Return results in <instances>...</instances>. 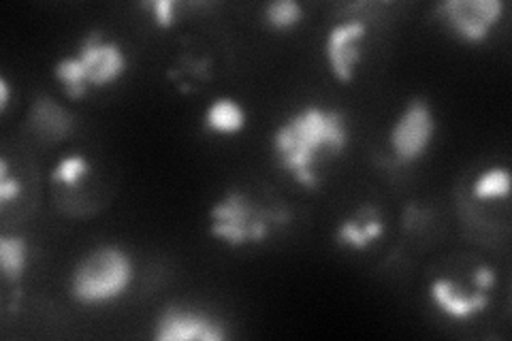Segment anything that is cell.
Segmentation results:
<instances>
[{
	"mask_svg": "<svg viewBox=\"0 0 512 341\" xmlns=\"http://www.w3.org/2000/svg\"><path fill=\"white\" fill-rule=\"evenodd\" d=\"M291 218L286 209H267L254 203L246 192L229 190L210 209V233L231 248H244L248 243H263L271 226L288 224Z\"/></svg>",
	"mask_w": 512,
	"mask_h": 341,
	"instance_id": "277c9868",
	"label": "cell"
},
{
	"mask_svg": "<svg viewBox=\"0 0 512 341\" xmlns=\"http://www.w3.org/2000/svg\"><path fill=\"white\" fill-rule=\"evenodd\" d=\"M88 171H90L88 158L82 154H71V156H64L52 169L50 180L56 184H64V186L73 188L79 184V180H82L84 175H88Z\"/></svg>",
	"mask_w": 512,
	"mask_h": 341,
	"instance_id": "5bb4252c",
	"label": "cell"
},
{
	"mask_svg": "<svg viewBox=\"0 0 512 341\" xmlns=\"http://www.w3.org/2000/svg\"><path fill=\"white\" fill-rule=\"evenodd\" d=\"M303 15L306 11L297 0H274V3L265 5L263 18L271 30H291L303 20Z\"/></svg>",
	"mask_w": 512,
	"mask_h": 341,
	"instance_id": "4fadbf2b",
	"label": "cell"
},
{
	"mask_svg": "<svg viewBox=\"0 0 512 341\" xmlns=\"http://www.w3.org/2000/svg\"><path fill=\"white\" fill-rule=\"evenodd\" d=\"M248 122V113L244 105L233 96H218L203 113V124L210 133L231 137L242 133Z\"/></svg>",
	"mask_w": 512,
	"mask_h": 341,
	"instance_id": "30bf717a",
	"label": "cell"
},
{
	"mask_svg": "<svg viewBox=\"0 0 512 341\" xmlns=\"http://www.w3.org/2000/svg\"><path fill=\"white\" fill-rule=\"evenodd\" d=\"M43 120H50V116H47V111L43 113V116H37V118H35V122H37V124H43ZM52 120H54V118H52ZM45 124L50 126V122H45ZM52 135H54L56 139H62V128H58V126H56V122H52Z\"/></svg>",
	"mask_w": 512,
	"mask_h": 341,
	"instance_id": "ffe728a7",
	"label": "cell"
},
{
	"mask_svg": "<svg viewBox=\"0 0 512 341\" xmlns=\"http://www.w3.org/2000/svg\"><path fill=\"white\" fill-rule=\"evenodd\" d=\"M22 194V182L15 177H3L0 180V203H9Z\"/></svg>",
	"mask_w": 512,
	"mask_h": 341,
	"instance_id": "e0dca14e",
	"label": "cell"
},
{
	"mask_svg": "<svg viewBox=\"0 0 512 341\" xmlns=\"http://www.w3.org/2000/svg\"><path fill=\"white\" fill-rule=\"evenodd\" d=\"M28 265V243L24 237H0V271L11 284H18Z\"/></svg>",
	"mask_w": 512,
	"mask_h": 341,
	"instance_id": "8fae6325",
	"label": "cell"
},
{
	"mask_svg": "<svg viewBox=\"0 0 512 341\" xmlns=\"http://www.w3.org/2000/svg\"><path fill=\"white\" fill-rule=\"evenodd\" d=\"M434 137V109L425 99H410L389 131V145L397 165H412L421 160Z\"/></svg>",
	"mask_w": 512,
	"mask_h": 341,
	"instance_id": "5b68a950",
	"label": "cell"
},
{
	"mask_svg": "<svg viewBox=\"0 0 512 341\" xmlns=\"http://www.w3.org/2000/svg\"><path fill=\"white\" fill-rule=\"evenodd\" d=\"M510 194V171L508 167H491L476 177L472 184V197L478 201L506 199Z\"/></svg>",
	"mask_w": 512,
	"mask_h": 341,
	"instance_id": "7c38bea8",
	"label": "cell"
},
{
	"mask_svg": "<svg viewBox=\"0 0 512 341\" xmlns=\"http://www.w3.org/2000/svg\"><path fill=\"white\" fill-rule=\"evenodd\" d=\"M128 67L122 47L116 41L103 39L101 32H88L79 43L77 56H64L56 67L54 77L60 81L69 99L79 101L92 88H105L118 81Z\"/></svg>",
	"mask_w": 512,
	"mask_h": 341,
	"instance_id": "7a4b0ae2",
	"label": "cell"
},
{
	"mask_svg": "<svg viewBox=\"0 0 512 341\" xmlns=\"http://www.w3.org/2000/svg\"><path fill=\"white\" fill-rule=\"evenodd\" d=\"M152 337L156 341H224L229 333L218 318L207 312L167 305L154 322Z\"/></svg>",
	"mask_w": 512,
	"mask_h": 341,
	"instance_id": "52a82bcc",
	"label": "cell"
},
{
	"mask_svg": "<svg viewBox=\"0 0 512 341\" xmlns=\"http://www.w3.org/2000/svg\"><path fill=\"white\" fill-rule=\"evenodd\" d=\"M504 9L502 0H444L436 13L461 41L480 45L489 39L491 28L500 24Z\"/></svg>",
	"mask_w": 512,
	"mask_h": 341,
	"instance_id": "8992f818",
	"label": "cell"
},
{
	"mask_svg": "<svg viewBox=\"0 0 512 341\" xmlns=\"http://www.w3.org/2000/svg\"><path fill=\"white\" fill-rule=\"evenodd\" d=\"M135 280L133 258L120 246L105 243L90 250L71 275V297L82 305H101L124 297Z\"/></svg>",
	"mask_w": 512,
	"mask_h": 341,
	"instance_id": "3957f363",
	"label": "cell"
},
{
	"mask_svg": "<svg viewBox=\"0 0 512 341\" xmlns=\"http://www.w3.org/2000/svg\"><path fill=\"white\" fill-rule=\"evenodd\" d=\"M348 122L340 109L310 103L291 113L274 133L271 150L284 169L301 186H318V162L323 156H340L348 148Z\"/></svg>",
	"mask_w": 512,
	"mask_h": 341,
	"instance_id": "6da1fadb",
	"label": "cell"
},
{
	"mask_svg": "<svg viewBox=\"0 0 512 341\" xmlns=\"http://www.w3.org/2000/svg\"><path fill=\"white\" fill-rule=\"evenodd\" d=\"M11 101V90H9V81L5 75H0V111H7Z\"/></svg>",
	"mask_w": 512,
	"mask_h": 341,
	"instance_id": "d6986e66",
	"label": "cell"
},
{
	"mask_svg": "<svg viewBox=\"0 0 512 341\" xmlns=\"http://www.w3.org/2000/svg\"><path fill=\"white\" fill-rule=\"evenodd\" d=\"M429 295L446 316L455 320H468L474 314L485 312L489 305V292L474 290L472 295H461L459 286L448 278H438L431 282Z\"/></svg>",
	"mask_w": 512,
	"mask_h": 341,
	"instance_id": "9c48e42d",
	"label": "cell"
},
{
	"mask_svg": "<svg viewBox=\"0 0 512 341\" xmlns=\"http://www.w3.org/2000/svg\"><path fill=\"white\" fill-rule=\"evenodd\" d=\"M474 286L476 290H485V292H489L495 286V273L489 265H480L474 271Z\"/></svg>",
	"mask_w": 512,
	"mask_h": 341,
	"instance_id": "ac0fdd59",
	"label": "cell"
},
{
	"mask_svg": "<svg viewBox=\"0 0 512 341\" xmlns=\"http://www.w3.org/2000/svg\"><path fill=\"white\" fill-rule=\"evenodd\" d=\"M359 222H361L359 218L344 220L338 226V233H335V239H338L342 246H352L355 250H365L372 241L367 239V235L363 233V226Z\"/></svg>",
	"mask_w": 512,
	"mask_h": 341,
	"instance_id": "9a60e30c",
	"label": "cell"
},
{
	"mask_svg": "<svg viewBox=\"0 0 512 341\" xmlns=\"http://www.w3.org/2000/svg\"><path fill=\"white\" fill-rule=\"evenodd\" d=\"M367 39V22L350 18L335 24L327 32L325 56L333 77L340 84H348L355 77V67L363 58V41Z\"/></svg>",
	"mask_w": 512,
	"mask_h": 341,
	"instance_id": "ba28073f",
	"label": "cell"
},
{
	"mask_svg": "<svg viewBox=\"0 0 512 341\" xmlns=\"http://www.w3.org/2000/svg\"><path fill=\"white\" fill-rule=\"evenodd\" d=\"M141 7L150 9L154 22L160 28H171L178 20V15H175V9H178V3L175 0H148V3H143Z\"/></svg>",
	"mask_w": 512,
	"mask_h": 341,
	"instance_id": "2e32d148",
	"label": "cell"
}]
</instances>
